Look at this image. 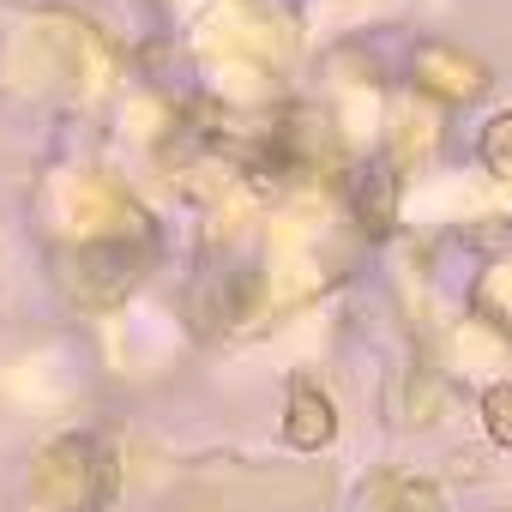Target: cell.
<instances>
[{
    "label": "cell",
    "mask_w": 512,
    "mask_h": 512,
    "mask_svg": "<svg viewBox=\"0 0 512 512\" xmlns=\"http://www.w3.org/2000/svg\"><path fill=\"white\" fill-rule=\"evenodd\" d=\"M296 416H302V422L290 428V434H296V446H320V440L332 434V404H326V398H314V386H308V380H296Z\"/></svg>",
    "instance_id": "cell-1"
},
{
    "label": "cell",
    "mask_w": 512,
    "mask_h": 512,
    "mask_svg": "<svg viewBox=\"0 0 512 512\" xmlns=\"http://www.w3.org/2000/svg\"><path fill=\"white\" fill-rule=\"evenodd\" d=\"M488 428H494L500 440H512V386H500V392L488 398Z\"/></svg>",
    "instance_id": "cell-2"
}]
</instances>
